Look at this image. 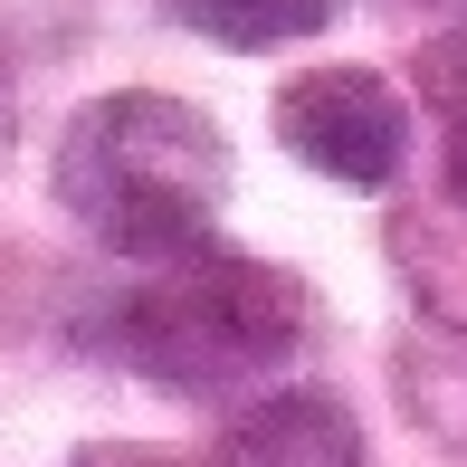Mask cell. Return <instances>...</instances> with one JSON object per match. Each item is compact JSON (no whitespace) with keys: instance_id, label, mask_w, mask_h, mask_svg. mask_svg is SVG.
Segmentation results:
<instances>
[{"instance_id":"cell-1","label":"cell","mask_w":467,"mask_h":467,"mask_svg":"<svg viewBox=\"0 0 467 467\" xmlns=\"http://www.w3.org/2000/svg\"><path fill=\"white\" fill-rule=\"evenodd\" d=\"M57 201L96 229L115 258H182L210 239L229 201V143L201 105L124 87L67 115L57 134Z\"/></svg>"},{"instance_id":"cell-2","label":"cell","mask_w":467,"mask_h":467,"mask_svg":"<svg viewBox=\"0 0 467 467\" xmlns=\"http://www.w3.org/2000/svg\"><path fill=\"white\" fill-rule=\"evenodd\" d=\"M306 334V296L258 258L182 248L153 258L143 296H124V363L153 372L162 391H239L248 372L286 363Z\"/></svg>"},{"instance_id":"cell-3","label":"cell","mask_w":467,"mask_h":467,"mask_svg":"<svg viewBox=\"0 0 467 467\" xmlns=\"http://www.w3.org/2000/svg\"><path fill=\"white\" fill-rule=\"evenodd\" d=\"M277 134H286V153L315 162L325 182L381 191L400 172V153H410V105L372 67H306L277 96Z\"/></svg>"},{"instance_id":"cell-4","label":"cell","mask_w":467,"mask_h":467,"mask_svg":"<svg viewBox=\"0 0 467 467\" xmlns=\"http://www.w3.org/2000/svg\"><path fill=\"white\" fill-rule=\"evenodd\" d=\"M220 467H363V420L334 391H277L229 430Z\"/></svg>"},{"instance_id":"cell-5","label":"cell","mask_w":467,"mask_h":467,"mask_svg":"<svg viewBox=\"0 0 467 467\" xmlns=\"http://www.w3.org/2000/svg\"><path fill=\"white\" fill-rule=\"evenodd\" d=\"M182 29L220 38V48L258 57V48H296V38H315L334 19V0H172Z\"/></svg>"},{"instance_id":"cell-6","label":"cell","mask_w":467,"mask_h":467,"mask_svg":"<svg viewBox=\"0 0 467 467\" xmlns=\"http://www.w3.org/2000/svg\"><path fill=\"white\" fill-rule=\"evenodd\" d=\"M430 96H439V124H449V172L467 191V29L430 48Z\"/></svg>"},{"instance_id":"cell-7","label":"cell","mask_w":467,"mask_h":467,"mask_svg":"<svg viewBox=\"0 0 467 467\" xmlns=\"http://www.w3.org/2000/svg\"><path fill=\"white\" fill-rule=\"evenodd\" d=\"M449 10H467V0H449Z\"/></svg>"}]
</instances>
